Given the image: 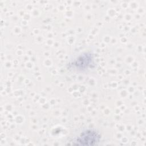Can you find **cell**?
<instances>
[{
    "label": "cell",
    "mask_w": 146,
    "mask_h": 146,
    "mask_svg": "<svg viewBox=\"0 0 146 146\" xmlns=\"http://www.w3.org/2000/svg\"><path fill=\"white\" fill-rule=\"evenodd\" d=\"M100 139L99 133L94 130H87L82 132L76 139L77 145H93L96 144Z\"/></svg>",
    "instance_id": "6da1fadb"
},
{
    "label": "cell",
    "mask_w": 146,
    "mask_h": 146,
    "mask_svg": "<svg viewBox=\"0 0 146 146\" xmlns=\"http://www.w3.org/2000/svg\"><path fill=\"white\" fill-rule=\"evenodd\" d=\"M74 63L78 69H87L94 64V58L92 54L86 53L77 58Z\"/></svg>",
    "instance_id": "7a4b0ae2"
}]
</instances>
